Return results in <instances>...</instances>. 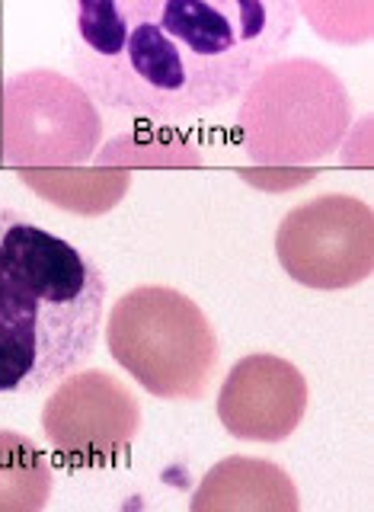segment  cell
Instances as JSON below:
<instances>
[{
	"instance_id": "7",
	"label": "cell",
	"mask_w": 374,
	"mask_h": 512,
	"mask_svg": "<svg viewBox=\"0 0 374 512\" xmlns=\"http://www.w3.org/2000/svg\"><path fill=\"white\" fill-rule=\"evenodd\" d=\"M52 464L42 448L13 429H0V512H39L52 500Z\"/></svg>"
},
{
	"instance_id": "6",
	"label": "cell",
	"mask_w": 374,
	"mask_h": 512,
	"mask_svg": "<svg viewBox=\"0 0 374 512\" xmlns=\"http://www.w3.org/2000/svg\"><path fill=\"white\" fill-rule=\"evenodd\" d=\"M307 413V381L288 359L247 356L224 375L218 420L234 439L285 442Z\"/></svg>"
},
{
	"instance_id": "1",
	"label": "cell",
	"mask_w": 374,
	"mask_h": 512,
	"mask_svg": "<svg viewBox=\"0 0 374 512\" xmlns=\"http://www.w3.org/2000/svg\"><path fill=\"white\" fill-rule=\"evenodd\" d=\"M298 29V0H71V68L93 103L176 125L240 100Z\"/></svg>"
},
{
	"instance_id": "4",
	"label": "cell",
	"mask_w": 374,
	"mask_h": 512,
	"mask_svg": "<svg viewBox=\"0 0 374 512\" xmlns=\"http://www.w3.org/2000/svg\"><path fill=\"white\" fill-rule=\"evenodd\" d=\"M275 253L304 288L339 292L371 276V208L352 196H323L298 205L279 224Z\"/></svg>"
},
{
	"instance_id": "5",
	"label": "cell",
	"mask_w": 374,
	"mask_h": 512,
	"mask_svg": "<svg viewBox=\"0 0 374 512\" xmlns=\"http://www.w3.org/2000/svg\"><path fill=\"white\" fill-rule=\"evenodd\" d=\"M141 426L135 394L109 372L64 375L42 410V429L68 468L122 464Z\"/></svg>"
},
{
	"instance_id": "2",
	"label": "cell",
	"mask_w": 374,
	"mask_h": 512,
	"mask_svg": "<svg viewBox=\"0 0 374 512\" xmlns=\"http://www.w3.org/2000/svg\"><path fill=\"white\" fill-rule=\"evenodd\" d=\"M103 304L84 250L0 205V394H36L90 359Z\"/></svg>"
},
{
	"instance_id": "3",
	"label": "cell",
	"mask_w": 374,
	"mask_h": 512,
	"mask_svg": "<svg viewBox=\"0 0 374 512\" xmlns=\"http://www.w3.org/2000/svg\"><path fill=\"white\" fill-rule=\"evenodd\" d=\"M106 346L144 391L164 400H199L218 368L211 320L170 285H141L112 304Z\"/></svg>"
}]
</instances>
